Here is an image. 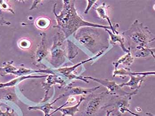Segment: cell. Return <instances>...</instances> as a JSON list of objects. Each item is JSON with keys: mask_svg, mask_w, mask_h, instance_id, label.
Listing matches in <instances>:
<instances>
[{"mask_svg": "<svg viewBox=\"0 0 155 116\" xmlns=\"http://www.w3.org/2000/svg\"><path fill=\"white\" fill-rule=\"evenodd\" d=\"M130 52L134 58H146L150 55L155 58V48H149L148 46L130 49Z\"/></svg>", "mask_w": 155, "mask_h": 116, "instance_id": "cell-10", "label": "cell"}, {"mask_svg": "<svg viewBox=\"0 0 155 116\" xmlns=\"http://www.w3.org/2000/svg\"><path fill=\"white\" fill-rule=\"evenodd\" d=\"M109 7L110 5H107L105 3H103L101 5L96 8L95 9L98 16L100 18L103 20H106L107 21L108 23L110 25L111 30L112 31L113 33L114 34H119V32L117 30V29L119 27V24H116L114 25L108 16V8Z\"/></svg>", "mask_w": 155, "mask_h": 116, "instance_id": "cell-9", "label": "cell"}, {"mask_svg": "<svg viewBox=\"0 0 155 116\" xmlns=\"http://www.w3.org/2000/svg\"><path fill=\"white\" fill-rule=\"evenodd\" d=\"M51 20L47 18H40L35 22V25L41 29H47L51 25Z\"/></svg>", "mask_w": 155, "mask_h": 116, "instance_id": "cell-21", "label": "cell"}, {"mask_svg": "<svg viewBox=\"0 0 155 116\" xmlns=\"http://www.w3.org/2000/svg\"><path fill=\"white\" fill-rule=\"evenodd\" d=\"M134 59L130 50L126 54L120 57L117 62L113 63L114 66V70L117 68L120 64L123 65L125 67H130L134 63Z\"/></svg>", "mask_w": 155, "mask_h": 116, "instance_id": "cell-17", "label": "cell"}, {"mask_svg": "<svg viewBox=\"0 0 155 116\" xmlns=\"http://www.w3.org/2000/svg\"><path fill=\"white\" fill-rule=\"evenodd\" d=\"M48 75H25L22 76L18 77L17 78H14L6 83H0V89L6 88V87H12L18 85V84L21 82L22 81L25 79H29L32 78H41L47 77Z\"/></svg>", "mask_w": 155, "mask_h": 116, "instance_id": "cell-15", "label": "cell"}, {"mask_svg": "<svg viewBox=\"0 0 155 116\" xmlns=\"http://www.w3.org/2000/svg\"><path fill=\"white\" fill-rule=\"evenodd\" d=\"M67 44L68 51L67 57H68L69 59L71 60L75 58L76 55L78 54V47L69 40H67Z\"/></svg>", "mask_w": 155, "mask_h": 116, "instance_id": "cell-20", "label": "cell"}, {"mask_svg": "<svg viewBox=\"0 0 155 116\" xmlns=\"http://www.w3.org/2000/svg\"><path fill=\"white\" fill-rule=\"evenodd\" d=\"M3 103L0 104V107L2 105ZM6 111L3 112L0 108V116H15V112L13 109H11L10 107L6 105H5Z\"/></svg>", "mask_w": 155, "mask_h": 116, "instance_id": "cell-23", "label": "cell"}, {"mask_svg": "<svg viewBox=\"0 0 155 116\" xmlns=\"http://www.w3.org/2000/svg\"><path fill=\"white\" fill-rule=\"evenodd\" d=\"M10 22H9L6 21L4 18L3 16L2 12V10L0 9V25H10Z\"/></svg>", "mask_w": 155, "mask_h": 116, "instance_id": "cell-27", "label": "cell"}, {"mask_svg": "<svg viewBox=\"0 0 155 116\" xmlns=\"http://www.w3.org/2000/svg\"><path fill=\"white\" fill-rule=\"evenodd\" d=\"M75 1H63V8L58 15L56 13V4H54L53 12L57 25L53 27L59 28L64 33L66 39L75 33L78 29L85 27L98 28L110 30V26L103 25L87 22L78 13L74 4Z\"/></svg>", "mask_w": 155, "mask_h": 116, "instance_id": "cell-1", "label": "cell"}, {"mask_svg": "<svg viewBox=\"0 0 155 116\" xmlns=\"http://www.w3.org/2000/svg\"><path fill=\"white\" fill-rule=\"evenodd\" d=\"M86 99V98L84 97V96H81L79 101L75 105L73 106H69V107H63L60 109H55L53 112L50 114L49 116H51L53 114H54L57 111H60L62 113V115L61 116H74V114L78 112H79V110L78 109L79 106L82 102L84 100Z\"/></svg>", "mask_w": 155, "mask_h": 116, "instance_id": "cell-11", "label": "cell"}, {"mask_svg": "<svg viewBox=\"0 0 155 116\" xmlns=\"http://www.w3.org/2000/svg\"><path fill=\"white\" fill-rule=\"evenodd\" d=\"M87 8H86V9L84 11V13L86 14H88L89 11L91 8L96 3L97 1V0H96V1H87Z\"/></svg>", "mask_w": 155, "mask_h": 116, "instance_id": "cell-26", "label": "cell"}, {"mask_svg": "<svg viewBox=\"0 0 155 116\" xmlns=\"http://www.w3.org/2000/svg\"><path fill=\"white\" fill-rule=\"evenodd\" d=\"M130 79L129 81L120 84L119 85L121 87L124 86L130 87L131 90L134 91L139 90L146 77L145 76L142 75H130Z\"/></svg>", "mask_w": 155, "mask_h": 116, "instance_id": "cell-14", "label": "cell"}, {"mask_svg": "<svg viewBox=\"0 0 155 116\" xmlns=\"http://www.w3.org/2000/svg\"><path fill=\"white\" fill-rule=\"evenodd\" d=\"M94 28L90 27L81 28L74 34L78 43L93 54L99 52L100 51L99 49L101 50L109 46L103 47L101 46L99 33Z\"/></svg>", "mask_w": 155, "mask_h": 116, "instance_id": "cell-3", "label": "cell"}, {"mask_svg": "<svg viewBox=\"0 0 155 116\" xmlns=\"http://www.w3.org/2000/svg\"><path fill=\"white\" fill-rule=\"evenodd\" d=\"M128 41L131 50L147 46L155 41V36L147 27L136 20L129 29L121 33Z\"/></svg>", "mask_w": 155, "mask_h": 116, "instance_id": "cell-2", "label": "cell"}, {"mask_svg": "<svg viewBox=\"0 0 155 116\" xmlns=\"http://www.w3.org/2000/svg\"><path fill=\"white\" fill-rule=\"evenodd\" d=\"M62 98L61 96H59L58 98L54 100V101L51 103H47L46 104H43L40 106H29L28 107V110H41L44 113V116H49L50 112L51 110H55V108H54L52 105L55 103L57 101L60 100V99Z\"/></svg>", "mask_w": 155, "mask_h": 116, "instance_id": "cell-16", "label": "cell"}, {"mask_svg": "<svg viewBox=\"0 0 155 116\" xmlns=\"http://www.w3.org/2000/svg\"><path fill=\"white\" fill-rule=\"evenodd\" d=\"M109 46L107 48H105L100 51L96 55L93 57L87 59V60H84V61H82L78 64H75L73 66L71 67H64V68H59L56 69H51L52 71V75L57 74L58 75L62 76L63 77L66 78V79L69 80H72L76 79V80H81V81H84V82L86 83H89V81L87 79H86L84 76H82L78 75L75 74L74 73L75 70L79 66L83 65L84 64L87 63V62H91V61H93V60H96L99 57L101 56L103 54L106 52V51L107 50L109 49Z\"/></svg>", "mask_w": 155, "mask_h": 116, "instance_id": "cell-5", "label": "cell"}, {"mask_svg": "<svg viewBox=\"0 0 155 116\" xmlns=\"http://www.w3.org/2000/svg\"><path fill=\"white\" fill-rule=\"evenodd\" d=\"M66 40L64 33L58 32L54 36L53 44L51 49V63L55 68H59L64 63L66 58L64 42Z\"/></svg>", "mask_w": 155, "mask_h": 116, "instance_id": "cell-4", "label": "cell"}, {"mask_svg": "<svg viewBox=\"0 0 155 116\" xmlns=\"http://www.w3.org/2000/svg\"><path fill=\"white\" fill-rule=\"evenodd\" d=\"M19 46L22 49H27L31 45V43L28 39H22L18 42Z\"/></svg>", "mask_w": 155, "mask_h": 116, "instance_id": "cell-25", "label": "cell"}, {"mask_svg": "<svg viewBox=\"0 0 155 116\" xmlns=\"http://www.w3.org/2000/svg\"><path fill=\"white\" fill-rule=\"evenodd\" d=\"M0 9L2 10L9 11L12 14H15L14 10L10 6V5L8 3H7V1H0Z\"/></svg>", "mask_w": 155, "mask_h": 116, "instance_id": "cell-24", "label": "cell"}, {"mask_svg": "<svg viewBox=\"0 0 155 116\" xmlns=\"http://www.w3.org/2000/svg\"><path fill=\"white\" fill-rule=\"evenodd\" d=\"M13 61L4 62L3 63V67H0V75L4 76L7 75H14L18 68L12 65Z\"/></svg>", "mask_w": 155, "mask_h": 116, "instance_id": "cell-19", "label": "cell"}, {"mask_svg": "<svg viewBox=\"0 0 155 116\" xmlns=\"http://www.w3.org/2000/svg\"><path fill=\"white\" fill-rule=\"evenodd\" d=\"M42 35V39L39 45L36 53V60L37 62H40L48 54L47 50L45 46V34L43 33Z\"/></svg>", "mask_w": 155, "mask_h": 116, "instance_id": "cell-18", "label": "cell"}, {"mask_svg": "<svg viewBox=\"0 0 155 116\" xmlns=\"http://www.w3.org/2000/svg\"><path fill=\"white\" fill-rule=\"evenodd\" d=\"M126 112L130 113V114H132L133 116H143L132 112L131 110H129V107H126V106L121 107V108H120L119 109H118L117 116H120L121 115V114H124V113ZM146 114L149 116H155L153 115V114H151V113H147Z\"/></svg>", "mask_w": 155, "mask_h": 116, "instance_id": "cell-22", "label": "cell"}, {"mask_svg": "<svg viewBox=\"0 0 155 116\" xmlns=\"http://www.w3.org/2000/svg\"><path fill=\"white\" fill-rule=\"evenodd\" d=\"M84 77L86 79L93 80L106 87L107 89V91L106 92L108 95L114 96V97H122L130 94L132 92L125 91L120 87L119 84L107 78L100 79L91 76H84Z\"/></svg>", "mask_w": 155, "mask_h": 116, "instance_id": "cell-6", "label": "cell"}, {"mask_svg": "<svg viewBox=\"0 0 155 116\" xmlns=\"http://www.w3.org/2000/svg\"><path fill=\"white\" fill-rule=\"evenodd\" d=\"M155 74L154 71H146L143 72H135L132 71L131 70L128 68H121L114 70L113 73V77H115L116 76H126L130 75H142L145 76L150 75H154Z\"/></svg>", "mask_w": 155, "mask_h": 116, "instance_id": "cell-13", "label": "cell"}, {"mask_svg": "<svg viewBox=\"0 0 155 116\" xmlns=\"http://www.w3.org/2000/svg\"><path fill=\"white\" fill-rule=\"evenodd\" d=\"M114 110L113 109L112 110H107L106 112V116H110L111 114H112L114 113Z\"/></svg>", "mask_w": 155, "mask_h": 116, "instance_id": "cell-30", "label": "cell"}, {"mask_svg": "<svg viewBox=\"0 0 155 116\" xmlns=\"http://www.w3.org/2000/svg\"><path fill=\"white\" fill-rule=\"evenodd\" d=\"M14 95L12 94H7L5 97V99L8 100H12L14 98Z\"/></svg>", "mask_w": 155, "mask_h": 116, "instance_id": "cell-29", "label": "cell"}, {"mask_svg": "<svg viewBox=\"0 0 155 116\" xmlns=\"http://www.w3.org/2000/svg\"><path fill=\"white\" fill-rule=\"evenodd\" d=\"M105 30L108 32L110 36V43L112 46L118 44L120 46L121 48V49L123 51L126 52V53L129 52L130 50V48L129 47L126 48L125 46V39L124 36L122 35H120L119 34H114L113 33L111 30L109 29H105Z\"/></svg>", "mask_w": 155, "mask_h": 116, "instance_id": "cell-12", "label": "cell"}, {"mask_svg": "<svg viewBox=\"0 0 155 116\" xmlns=\"http://www.w3.org/2000/svg\"><path fill=\"white\" fill-rule=\"evenodd\" d=\"M101 86L91 88H82L80 87H72L71 85L67 87V92L61 95L62 98L67 96L85 95L94 92L99 89Z\"/></svg>", "mask_w": 155, "mask_h": 116, "instance_id": "cell-8", "label": "cell"}, {"mask_svg": "<svg viewBox=\"0 0 155 116\" xmlns=\"http://www.w3.org/2000/svg\"><path fill=\"white\" fill-rule=\"evenodd\" d=\"M42 1H33L34 3H33L32 5H31V8H30V10H32V9H34V8H36L37 7V5H39L41 3V2Z\"/></svg>", "mask_w": 155, "mask_h": 116, "instance_id": "cell-28", "label": "cell"}, {"mask_svg": "<svg viewBox=\"0 0 155 116\" xmlns=\"http://www.w3.org/2000/svg\"><path fill=\"white\" fill-rule=\"evenodd\" d=\"M107 95V92H102L94 96L88 102L84 116H93L99 110L101 101Z\"/></svg>", "mask_w": 155, "mask_h": 116, "instance_id": "cell-7", "label": "cell"}]
</instances>
